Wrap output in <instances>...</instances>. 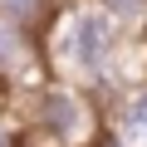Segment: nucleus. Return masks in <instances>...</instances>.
<instances>
[{"label": "nucleus", "instance_id": "f03ea898", "mask_svg": "<svg viewBox=\"0 0 147 147\" xmlns=\"http://www.w3.org/2000/svg\"><path fill=\"white\" fill-rule=\"evenodd\" d=\"M15 98H20L25 137L39 147H93L103 137V103L64 79H44Z\"/></svg>", "mask_w": 147, "mask_h": 147}, {"label": "nucleus", "instance_id": "423d86ee", "mask_svg": "<svg viewBox=\"0 0 147 147\" xmlns=\"http://www.w3.org/2000/svg\"><path fill=\"white\" fill-rule=\"evenodd\" d=\"M98 5L123 34H142L147 30V0H98Z\"/></svg>", "mask_w": 147, "mask_h": 147}, {"label": "nucleus", "instance_id": "f257e3e1", "mask_svg": "<svg viewBox=\"0 0 147 147\" xmlns=\"http://www.w3.org/2000/svg\"><path fill=\"white\" fill-rule=\"evenodd\" d=\"M123 44L127 34L103 15L98 0H59L54 20L39 34L44 74L93 93L98 103L123 88Z\"/></svg>", "mask_w": 147, "mask_h": 147}, {"label": "nucleus", "instance_id": "20e7f679", "mask_svg": "<svg viewBox=\"0 0 147 147\" xmlns=\"http://www.w3.org/2000/svg\"><path fill=\"white\" fill-rule=\"evenodd\" d=\"M103 137L113 147H147V79H132L103 103Z\"/></svg>", "mask_w": 147, "mask_h": 147}, {"label": "nucleus", "instance_id": "0eeeda50", "mask_svg": "<svg viewBox=\"0 0 147 147\" xmlns=\"http://www.w3.org/2000/svg\"><path fill=\"white\" fill-rule=\"evenodd\" d=\"M0 147H20V127H10L5 118H0Z\"/></svg>", "mask_w": 147, "mask_h": 147}, {"label": "nucleus", "instance_id": "7ed1b4c3", "mask_svg": "<svg viewBox=\"0 0 147 147\" xmlns=\"http://www.w3.org/2000/svg\"><path fill=\"white\" fill-rule=\"evenodd\" d=\"M44 54H39V34L15 30V25H0V88H34L44 84Z\"/></svg>", "mask_w": 147, "mask_h": 147}, {"label": "nucleus", "instance_id": "39448f33", "mask_svg": "<svg viewBox=\"0 0 147 147\" xmlns=\"http://www.w3.org/2000/svg\"><path fill=\"white\" fill-rule=\"evenodd\" d=\"M54 10H59V0H0V25L44 34V25L54 20Z\"/></svg>", "mask_w": 147, "mask_h": 147}]
</instances>
